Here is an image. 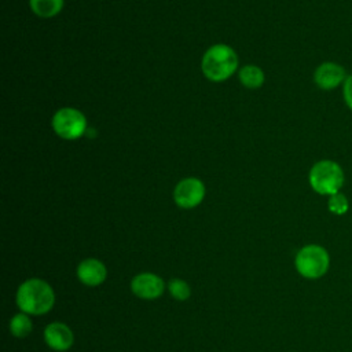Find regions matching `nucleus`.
<instances>
[{"label": "nucleus", "instance_id": "ddd939ff", "mask_svg": "<svg viewBox=\"0 0 352 352\" xmlns=\"http://www.w3.org/2000/svg\"><path fill=\"white\" fill-rule=\"evenodd\" d=\"M33 330V322L28 314L19 312L10 320V333L16 338L28 337Z\"/></svg>", "mask_w": 352, "mask_h": 352}, {"label": "nucleus", "instance_id": "f8f14e48", "mask_svg": "<svg viewBox=\"0 0 352 352\" xmlns=\"http://www.w3.org/2000/svg\"><path fill=\"white\" fill-rule=\"evenodd\" d=\"M238 76L242 85L250 89L260 88L264 84V72L254 65H246L241 67L238 72Z\"/></svg>", "mask_w": 352, "mask_h": 352}, {"label": "nucleus", "instance_id": "7ed1b4c3", "mask_svg": "<svg viewBox=\"0 0 352 352\" xmlns=\"http://www.w3.org/2000/svg\"><path fill=\"white\" fill-rule=\"evenodd\" d=\"M311 188L319 195H333L341 191L345 183V173L341 165L333 160H319L308 173Z\"/></svg>", "mask_w": 352, "mask_h": 352}, {"label": "nucleus", "instance_id": "39448f33", "mask_svg": "<svg viewBox=\"0 0 352 352\" xmlns=\"http://www.w3.org/2000/svg\"><path fill=\"white\" fill-rule=\"evenodd\" d=\"M52 129L62 139L76 140L84 135L87 118L74 107H62L52 117Z\"/></svg>", "mask_w": 352, "mask_h": 352}, {"label": "nucleus", "instance_id": "423d86ee", "mask_svg": "<svg viewBox=\"0 0 352 352\" xmlns=\"http://www.w3.org/2000/svg\"><path fill=\"white\" fill-rule=\"evenodd\" d=\"M205 197V186L197 177L182 179L173 190V201L183 209L198 206Z\"/></svg>", "mask_w": 352, "mask_h": 352}, {"label": "nucleus", "instance_id": "4468645a", "mask_svg": "<svg viewBox=\"0 0 352 352\" xmlns=\"http://www.w3.org/2000/svg\"><path fill=\"white\" fill-rule=\"evenodd\" d=\"M168 287V292L169 294L172 296V298L177 300V301H186L190 298L191 296V289H190V285L180 279V278H173L168 282L166 285Z\"/></svg>", "mask_w": 352, "mask_h": 352}, {"label": "nucleus", "instance_id": "1a4fd4ad", "mask_svg": "<svg viewBox=\"0 0 352 352\" xmlns=\"http://www.w3.org/2000/svg\"><path fill=\"white\" fill-rule=\"evenodd\" d=\"M44 341L55 352H65L72 348L74 334L63 322H52L44 329Z\"/></svg>", "mask_w": 352, "mask_h": 352}, {"label": "nucleus", "instance_id": "6e6552de", "mask_svg": "<svg viewBox=\"0 0 352 352\" xmlns=\"http://www.w3.org/2000/svg\"><path fill=\"white\" fill-rule=\"evenodd\" d=\"M346 77L348 74L345 67L331 60L320 63L314 72V82L323 91H330L340 85L342 87Z\"/></svg>", "mask_w": 352, "mask_h": 352}, {"label": "nucleus", "instance_id": "0eeeda50", "mask_svg": "<svg viewBox=\"0 0 352 352\" xmlns=\"http://www.w3.org/2000/svg\"><path fill=\"white\" fill-rule=\"evenodd\" d=\"M131 290L142 300H157L165 292V282L154 272H140L132 278Z\"/></svg>", "mask_w": 352, "mask_h": 352}, {"label": "nucleus", "instance_id": "20e7f679", "mask_svg": "<svg viewBox=\"0 0 352 352\" xmlns=\"http://www.w3.org/2000/svg\"><path fill=\"white\" fill-rule=\"evenodd\" d=\"M294 267L302 278L312 280L319 279L329 271L330 254L320 245H305L297 252L294 257Z\"/></svg>", "mask_w": 352, "mask_h": 352}, {"label": "nucleus", "instance_id": "f257e3e1", "mask_svg": "<svg viewBox=\"0 0 352 352\" xmlns=\"http://www.w3.org/2000/svg\"><path fill=\"white\" fill-rule=\"evenodd\" d=\"M15 302L21 312L28 315H44L55 304L52 286L40 278H30L22 282L15 294Z\"/></svg>", "mask_w": 352, "mask_h": 352}, {"label": "nucleus", "instance_id": "2eb2a0df", "mask_svg": "<svg viewBox=\"0 0 352 352\" xmlns=\"http://www.w3.org/2000/svg\"><path fill=\"white\" fill-rule=\"evenodd\" d=\"M327 209L336 216H342L349 210V201L344 192H337L329 197Z\"/></svg>", "mask_w": 352, "mask_h": 352}, {"label": "nucleus", "instance_id": "9d476101", "mask_svg": "<svg viewBox=\"0 0 352 352\" xmlns=\"http://www.w3.org/2000/svg\"><path fill=\"white\" fill-rule=\"evenodd\" d=\"M77 278L78 280L89 287L102 285L107 278L106 265L98 258H85L77 265Z\"/></svg>", "mask_w": 352, "mask_h": 352}, {"label": "nucleus", "instance_id": "dca6fc26", "mask_svg": "<svg viewBox=\"0 0 352 352\" xmlns=\"http://www.w3.org/2000/svg\"><path fill=\"white\" fill-rule=\"evenodd\" d=\"M342 99L349 110H352V74H348L342 84Z\"/></svg>", "mask_w": 352, "mask_h": 352}, {"label": "nucleus", "instance_id": "f03ea898", "mask_svg": "<svg viewBox=\"0 0 352 352\" xmlns=\"http://www.w3.org/2000/svg\"><path fill=\"white\" fill-rule=\"evenodd\" d=\"M206 78L212 81H224L238 69V56L227 44H214L206 50L201 63Z\"/></svg>", "mask_w": 352, "mask_h": 352}, {"label": "nucleus", "instance_id": "9b49d317", "mask_svg": "<svg viewBox=\"0 0 352 352\" xmlns=\"http://www.w3.org/2000/svg\"><path fill=\"white\" fill-rule=\"evenodd\" d=\"M30 10L40 18H52L63 8V0H29Z\"/></svg>", "mask_w": 352, "mask_h": 352}]
</instances>
